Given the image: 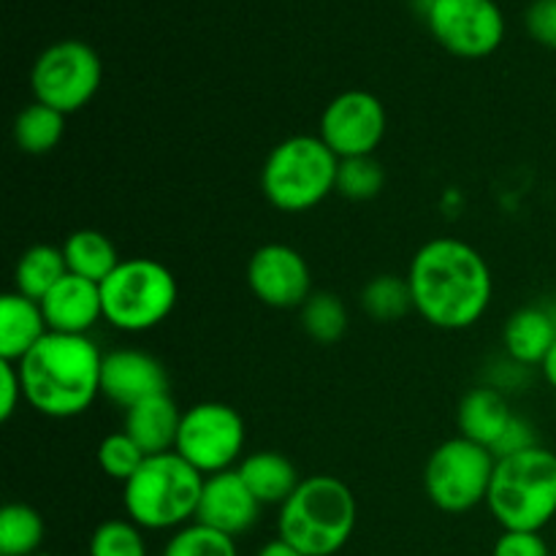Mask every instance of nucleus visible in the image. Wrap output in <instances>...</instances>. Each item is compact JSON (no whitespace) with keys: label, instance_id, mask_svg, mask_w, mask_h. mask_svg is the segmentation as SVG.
<instances>
[{"label":"nucleus","instance_id":"nucleus-30","mask_svg":"<svg viewBox=\"0 0 556 556\" xmlns=\"http://www.w3.org/2000/svg\"><path fill=\"white\" fill-rule=\"evenodd\" d=\"M90 556H147L141 527L130 519H109L90 538Z\"/></svg>","mask_w":556,"mask_h":556},{"label":"nucleus","instance_id":"nucleus-29","mask_svg":"<svg viewBox=\"0 0 556 556\" xmlns=\"http://www.w3.org/2000/svg\"><path fill=\"white\" fill-rule=\"evenodd\" d=\"M163 556H239V552L233 538L193 521L174 532L163 548Z\"/></svg>","mask_w":556,"mask_h":556},{"label":"nucleus","instance_id":"nucleus-6","mask_svg":"<svg viewBox=\"0 0 556 556\" xmlns=\"http://www.w3.org/2000/svg\"><path fill=\"white\" fill-rule=\"evenodd\" d=\"M340 157L320 136H291L266 155L261 190L275 210L299 215L315 210L337 188Z\"/></svg>","mask_w":556,"mask_h":556},{"label":"nucleus","instance_id":"nucleus-25","mask_svg":"<svg viewBox=\"0 0 556 556\" xmlns=\"http://www.w3.org/2000/svg\"><path fill=\"white\" fill-rule=\"evenodd\" d=\"M47 527L41 514L25 503H9L0 510V556H33L41 548Z\"/></svg>","mask_w":556,"mask_h":556},{"label":"nucleus","instance_id":"nucleus-21","mask_svg":"<svg viewBox=\"0 0 556 556\" xmlns=\"http://www.w3.org/2000/svg\"><path fill=\"white\" fill-rule=\"evenodd\" d=\"M237 472L261 505H282L302 483L296 467L277 451H255L239 462Z\"/></svg>","mask_w":556,"mask_h":556},{"label":"nucleus","instance_id":"nucleus-38","mask_svg":"<svg viewBox=\"0 0 556 556\" xmlns=\"http://www.w3.org/2000/svg\"><path fill=\"white\" fill-rule=\"evenodd\" d=\"M33 556H54V554H33Z\"/></svg>","mask_w":556,"mask_h":556},{"label":"nucleus","instance_id":"nucleus-36","mask_svg":"<svg viewBox=\"0 0 556 556\" xmlns=\"http://www.w3.org/2000/svg\"><path fill=\"white\" fill-rule=\"evenodd\" d=\"M255 556H304V554L296 552V548H293L291 543L282 541V538H275V541H269L266 546H261V552Z\"/></svg>","mask_w":556,"mask_h":556},{"label":"nucleus","instance_id":"nucleus-2","mask_svg":"<svg viewBox=\"0 0 556 556\" xmlns=\"http://www.w3.org/2000/svg\"><path fill=\"white\" fill-rule=\"evenodd\" d=\"M16 367L25 402L41 416H81L101 394L103 353L90 337L49 331Z\"/></svg>","mask_w":556,"mask_h":556},{"label":"nucleus","instance_id":"nucleus-16","mask_svg":"<svg viewBox=\"0 0 556 556\" xmlns=\"http://www.w3.org/2000/svg\"><path fill=\"white\" fill-rule=\"evenodd\" d=\"M43 318H47L49 331L58 334H81L103 318L101 286L85 280V277L65 275L41 302Z\"/></svg>","mask_w":556,"mask_h":556},{"label":"nucleus","instance_id":"nucleus-15","mask_svg":"<svg viewBox=\"0 0 556 556\" xmlns=\"http://www.w3.org/2000/svg\"><path fill=\"white\" fill-rule=\"evenodd\" d=\"M101 394L125 410L150 396L168 394L166 367L150 353L130 348L103 353Z\"/></svg>","mask_w":556,"mask_h":556},{"label":"nucleus","instance_id":"nucleus-23","mask_svg":"<svg viewBox=\"0 0 556 556\" xmlns=\"http://www.w3.org/2000/svg\"><path fill=\"white\" fill-rule=\"evenodd\" d=\"M68 275L63 248L54 244H33L22 253L14 269V291L33 302H43L49 291Z\"/></svg>","mask_w":556,"mask_h":556},{"label":"nucleus","instance_id":"nucleus-10","mask_svg":"<svg viewBox=\"0 0 556 556\" xmlns=\"http://www.w3.org/2000/svg\"><path fill=\"white\" fill-rule=\"evenodd\" d=\"M244 448V421L239 410L223 402H199L182 413L177 454L201 476L233 470Z\"/></svg>","mask_w":556,"mask_h":556},{"label":"nucleus","instance_id":"nucleus-28","mask_svg":"<svg viewBox=\"0 0 556 556\" xmlns=\"http://www.w3.org/2000/svg\"><path fill=\"white\" fill-rule=\"evenodd\" d=\"M386 188V172L372 155L348 157L337 168V193L348 201H372Z\"/></svg>","mask_w":556,"mask_h":556},{"label":"nucleus","instance_id":"nucleus-32","mask_svg":"<svg viewBox=\"0 0 556 556\" xmlns=\"http://www.w3.org/2000/svg\"><path fill=\"white\" fill-rule=\"evenodd\" d=\"M525 25L541 47L556 52V0H532L525 14Z\"/></svg>","mask_w":556,"mask_h":556},{"label":"nucleus","instance_id":"nucleus-9","mask_svg":"<svg viewBox=\"0 0 556 556\" xmlns=\"http://www.w3.org/2000/svg\"><path fill=\"white\" fill-rule=\"evenodd\" d=\"M103 79V65L96 49L85 41H58L43 49L30 71L33 96L43 106L63 112L65 117L96 98Z\"/></svg>","mask_w":556,"mask_h":556},{"label":"nucleus","instance_id":"nucleus-31","mask_svg":"<svg viewBox=\"0 0 556 556\" xmlns=\"http://www.w3.org/2000/svg\"><path fill=\"white\" fill-rule=\"evenodd\" d=\"M147 454L139 445L130 440L128 432H114L106 434L98 445V467L103 470V476L114 478V481L125 483L136 476L141 465H144Z\"/></svg>","mask_w":556,"mask_h":556},{"label":"nucleus","instance_id":"nucleus-22","mask_svg":"<svg viewBox=\"0 0 556 556\" xmlns=\"http://www.w3.org/2000/svg\"><path fill=\"white\" fill-rule=\"evenodd\" d=\"M63 255L68 275L85 277V280L98 282V286L119 266V255L112 239L101 231H92V228H81V231L71 233L63 242Z\"/></svg>","mask_w":556,"mask_h":556},{"label":"nucleus","instance_id":"nucleus-19","mask_svg":"<svg viewBox=\"0 0 556 556\" xmlns=\"http://www.w3.org/2000/svg\"><path fill=\"white\" fill-rule=\"evenodd\" d=\"M49 334L41 302L11 291L0 299V358L20 364Z\"/></svg>","mask_w":556,"mask_h":556},{"label":"nucleus","instance_id":"nucleus-12","mask_svg":"<svg viewBox=\"0 0 556 556\" xmlns=\"http://www.w3.org/2000/svg\"><path fill=\"white\" fill-rule=\"evenodd\" d=\"M386 106L367 90L340 92L320 114L318 136L340 161L372 155L386 136Z\"/></svg>","mask_w":556,"mask_h":556},{"label":"nucleus","instance_id":"nucleus-20","mask_svg":"<svg viewBox=\"0 0 556 556\" xmlns=\"http://www.w3.org/2000/svg\"><path fill=\"white\" fill-rule=\"evenodd\" d=\"M510 418H514V413H510L508 400L494 386L470 389L462 396L459 410H456V424H459L462 438L472 440V443L483 445L489 451L503 438Z\"/></svg>","mask_w":556,"mask_h":556},{"label":"nucleus","instance_id":"nucleus-24","mask_svg":"<svg viewBox=\"0 0 556 556\" xmlns=\"http://www.w3.org/2000/svg\"><path fill=\"white\" fill-rule=\"evenodd\" d=\"M65 114L43 103H30L14 119V144L25 155H47L63 141Z\"/></svg>","mask_w":556,"mask_h":556},{"label":"nucleus","instance_id":"nucleus-3","mask_svg":"<svg viewBox=\"0 0 556 556\" xmlns=\"http://www.w3.org/2000/svg\"><path fill=\"white\" fill-rule=\"evenodd\" d=\"M356 519V497L345 481L309 476L280 505L277 532L304 556H334L351 541Z\"/></svg>","mask_w":556,"mask_h":556},{"label":"nucleus","instance_id":"nucleus-14","mask_svg":"<svg viewBox=\"0 0 556 556\" xmlns=\"http://www.w3.org/2000/svg\"><path fill=\"white\" fill-rule=\"evenodd\" d=\"M261 508L264 505L244 486L242 476L237 470H226L204 478V492H201L195 521L237 541L239 535L253 530Z\"/></svg>","mask_w":556,"mask_h":556},{"label":"nucleus","instance_id":"nucleus-17","mask_svg":"<svg viewBox=\"0 0 556 556\" xmlns=\"http://www.w3.org/2000/svg\"><path fill=\"white\" fill-rule=\"evenodd\" d=\"M556 342V309L548 304H527L516 309L503 329V345L510 362L541 367Z\"/></svg>","mask_w":556,"mask_h":556},{"label":"nucleus","instance_id":"nucleus-37","mask_svg":"<svg viewBox=\"0 0 556 556\" xmlns=\"http://www.w3.org/2000/svg\"><path fill=\"white\" fill-rule=\"evenodd\" d=\"M541 369H543V378H546V383L556 391V342L552 345V351H548V356L543 358Z\"/></svg>","mask_w":556,"mask_h":556},{"label":"nucleus","instance_id":"nucleus-13","mask_svg":"<svg viewBox=\"0 0 556 556\" xmlns=\"http://www.w3.org/2000/svg\"><path fill=\"white\" fill-rule=\"evenodd\" d=\"M248 286L261 304L275 309H302L313 296V275L299 250L271 242L255 250L248 264Z\"/></svg>","mask_w":556,"mask_h":556},{"label":"nucleus","instance_id":"nucleus-4","mask_svg":"<svg viewBox=\"0 0 556 556\" xmlns=\"http://www.w3.org/2000/svg\"><path fill=\"white\" fill-rule=\"evenodd\" d=\"M489 514L508 532H541L556 519V454L535 445L497 459Z\"/></svg>","mask_w":556,"mask_h":556},{"label":"nucleus","instance_id":"nucleus-26","mask_svg":"<svg viewBox=\"0 0 556 556\" xmlns=\"http://www.w3.org/2000/svg\"><path fill=\"white\" fill-rule=\"evenodd\" d=\"M362 307L378 324H394L413 309V293L407 277L378 275L362 288Z\"/></svg>","mask_w":556,"mask_h":556},{"label":"nucleus","instance_id":"nucleus-1","mask_svg":"<svg viewBox=\"0 0 556 556\" xmlns=\"http://www.w3.org/2000/svg\"><path fill=\"white\" fill-rule=\"evenodd\" d=\"M407 282L413 309L434 329L462 331L476 326L492 304L494 280L486 258L472 244L438 237L410 261Z\"/></svg>","mask_w":556,"mask_h":556},{"label":"nucleus","instance_id":"nucleus-33","mask_svg":"<svg viewBox=\"0 0 556 556\" xmlns=\"http://www.w3.org/2000/svg\"><path fill=\"white\" fill-rule=\"evenodd\" d=\"M492 556H552V552H548V543L543 541L541 532L503 530V535L494 543Z\"/></svg>","mask_w":556,"mask_h":556},{"label":"nucleus","instance_id":"nucleus-11","mask_svg":"<svg viewBox=\"0 0 556 556\" xmlns=\"http://www.w3.org/2000/svg\"><path fill=\"white\" fill-rule=\"evenodd\" d=\"M424 16L440 47L456 58H489L505 38L503 9L494 0H429Z\"/></svg>","mask_w":556,"mask_h":556},{"label":"nucleus","instance_id":"nucleus-7","mask_svg":"<svg viewBox=\"0 0 556 556\" xmlns=\"http://www.w3.org/2000/svg\"><path fill=\"white\" fill-rule=\"evenodd\" d=\"M177 296V277L161 261H119L117 269L101 282L103 320L128 334H141L174 313Z\"/></svg>","mask_w":556,"mask_h":556},{"label":"nucleus","instance_id":"nucleus-8","mask_svg":"<svg viewBox=\"0 0 556 556\" xmlns=\"http://www.w3.org/2000/svg\"><path fill=\"white\" fill-rule=\"evenodd\" d=\"M497 459L467 438H451L432 451L424 467V492L443 514H467L486 503Z\"/></svg>","mask_w":556,"mask_h":556},{"label":"nucleus","instance_id":"nucleus-35","mask_svg":"<svg viewBox=\"0 0 556 556\" xmlns=\"http://www.w3.org/2000/svg\"><path fill=\"white\" fill-rule=\"evenodd\" d=\"M20 402H25V389H22V375L14 362L0 358V421H9L16 413Z\"/></svg>","mask_w":556,"mask_h":556},{"label":"nucleus","instance_id":"nucleus-5","mask_svg":"<svg viewBox=\"0 0 556 556\" xmlns=\"http://www.w3.org/2000/svg\"><path fill=\"white\" fill-rule=\"evenodd\" d=\"M201 492L204 476L172 451L147 456L136 476L123 483V505L141 530H179L195 519Z\"/></svg>","mask_w":556,"mask_h":556},{"label":"nucleus","instance_id":"nucleus-34","mask_svg":"<svg viewBox=\"0 0 556 556\" xmlns=\"http://www.w3.org/2000/svg\"><path fill=\"white\" fill-rule=\"evenodd\" d=\"M538 445V438H535V429H532V424L527 421V418H519L514 416L510 418L508 429H505L503 438L497 440V445L492 448L494 459H505V456H514V454H521V451H530Z\"/></svg>","mask_w":556,"mask_h":556},{"label":"nucleus","instance_id":"nucleus-18","mask_svg":"<svg viewBox=\"0 0 556 556\" xmlns=\"http://www.w3.org/2000/svg\"><path fill=\"white\" fill-rule=\"evenodd\" d=\"M179 427H182V413L177 402L172 400V394H157L125 410L123 432H128L147 456H157L177 448Z\"/></svg>","mask_w":556,"mask_h":556},{"label":"nucleus","instance_id":"nucleus-27","mask_svg":"<svg viewBox=\"0 0 556 556\" xmlns=\"http://www.w3.org/2000/svg\"><path fill=\"white\" fill-rule=\"evenodd\" d=\"M348 307L334 293H313L302 304V329L320 345H334L348 331Z\"/></svg>","mask_w":556,"mask_h":556}]
</instances>
